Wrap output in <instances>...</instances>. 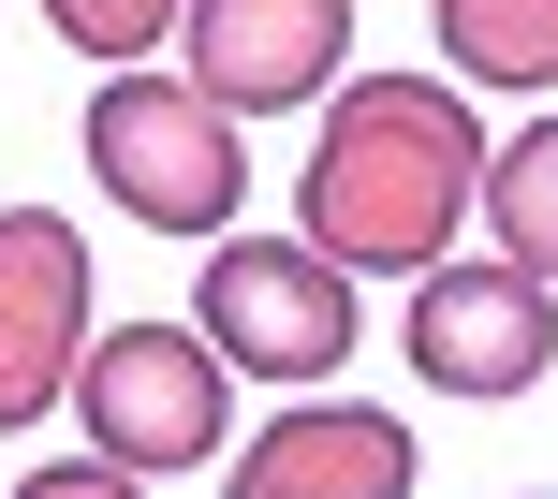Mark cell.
I'll return each mask as SVG.
<instances>
[{
	"mask_svg": "<svg viewBox=\"0 0 558 499\" xmlns=\"http://www.w3.org/2000/svg\"><path fill=\"white\" fill-rule=\"evenodd\" d=\"M485 206V133L441 74H367L324 104V147L294 162V221L324 265L367 279H441L456 221Z\"/></svg>",
	"mask_w": 558,
	"mask_h": 499,
	"instance_id": "cell-1",
	"label": "cell"
},
{
	"mask_svg": "<svg viewBox=\"0 0 558 499\" xmlns=\"http://www.w3.org/2000/svg\"><path fill=\"white\" fill-rule=\"evenodd\" d=\"M88 177L133 206L147 235H221L251 162H235V118L192 74H104L88 88Z\"/></svg>",
	"mask_w": 558,
	"mask_h": 499,
	"instance_id": "cell-2",
	"label": "cell"
},
{
	"mask_svg": "<svg viewBox=\"0 0 558 499\" xmlns=\"http://www.w3.org/2000/svg\"><path fill=\"white\" fill-rule=\"evenodd\" d=\"M192 338L235 382H338L353 367V265H324L308 235H221L192 279Z\"/></svg>",
	"mask_w": 558,
	"mask_h": 499,
	"instance_id": "cell-3",
	"label": "cell"
},
{
	"mask_svg": "<svg viewBox=\"0 0 558 499\" xmlns=\"http://www.w3.org/2000/svg\"><path fill=\"white\" fill-rule=\"evenodd\" d=\"M221 382L235 367L206 353L192 324H118V338H88L74 412H88V441H104V471L162 485V471H206V455H221V426H235Z\"/></svg>",
	"mask_w": 558,
	"mask_h": 499,
	"instance_id": "cell-4",
	"label": "cell"
},
{
	"mask_svg": "<svg viewBox=\"0 0 558 499\" xmlns=\"http://www.w3.org/2000/svg\"><path fill=\"white\" fill-rule=\"evenodd\" d=\"M412 382H441V397H530L544 367H558V294L544 279H514V265H441V279H412Z\"/></svg>",
	"mask_w": 558,
	"mask_h": 499,
	"instance_id": "cell-5",
	"label": "cell"
},
{
	"mask_svg": "<svg viewBox=\"0 0 558 499\" xmlns=\"http://www.w3.org/2000/svg\"><path fill=\"white\" fill-rule=\"evenodd\" d=\"M88 367V235L59 206H0V426L59 412Z\"/></svg>",
	"mask_w": 558,
	"mask_h": 499,
	"instance_id": "cell-6",
	"label": "cell"
},
{
	"mask_svg": "<svg viewBox=\"0 0 558 499\" xmlns=\"http://www.w3.org/2000/svg\"><path fill=\"white\" fill-rule=\"evenodd\" d=\"M177 45H192V88H206L221 118H294V104L338 88L353 0H192Z\"/></svg>",
	"mask_w": 558,
	"mask_h": 499,
	"instance_id": "cell-7",
	"label": "cell"
},
{
	"mask_svg": "<svg viewBox=\"0 0 558 499\" xmlns=\"http://www.w3.org/2000/svg\"><path fill=\"white\" fill-rule=\"evenodd\" d=\"M221 499H412V426L367 412V397H308L235 455Z\"/></svg>",
	"mask_w": 558,
	"mask_h": 499,
	"instance_id": "cell-8",
	"label": "cell"
},
{
	"mask_svg": "<svg viewBox=\"0 0 558 499\" xmlns=\"http://www.w3.org/2000/svg\"><path fill=\"white\" fill-rule=\"evenodd\" d=\"M441 59L471 88H558V0H441Z\"/></svg>",
	"mask_w": 558,
	"mask_h": 499,
	"instance_id": "cell-9",
	"label": "cell"
},
{
	"mask_svg": "<svg viewBox=\"0 0 558 499\" xmlns=\"http://www.w3.org/2000/svg\"><path fill=\"white\" fill-rule=\"evenodd\" d=\"M485 221H500V265L558 294V118H530V133L485 162Z\"/></svg>",
	"mask_w": 558,
	"mask_h": 499,
	"instance_id": "cell-10",
	"label": "cell"
},
{
	"mask_svg": "<svg viewBox=\"0 0 558 499\" xmlns=\"http://www.w3.org/2000/svg\"><path fill=\"white\" fill-rule=\"evenodd\" d=\"M177 15H192V0H45V29H59V45L118 59V74H133L147 45H177Z\"/></svg>",
	"mask_w": 558,
	"mask_h": 499,
	"instance_id": "cell-11",
	"label": "cell"
},
{
	"mask_svg": "<svg viewBox=\"0 0 558 499\" xmlns=\"http://www.w3.org/2000/svg\"><path fill=\"white\" fill-rule=\"evenodd\" d=\"M15 499H147V485H133V471H104V455H88V471H29Z\"/></svg>",
	"mask_w": 558,
	"mask_h": 499,
	"instance_id": "cell-12",
	"label": "cell"
}]
</instances>
